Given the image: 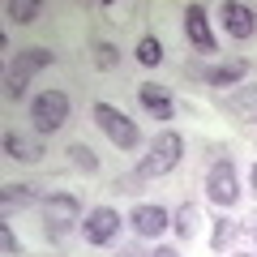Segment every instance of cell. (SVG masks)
Instances as JSON below:
<instances>
[{"mask_svg":"<svg viewBox=\"0 0 257 257\" xmlns=\"http://www.w3.org/2000/svg\"><path fill=\"white\" fill-rule=\"evenodd\" d=\"M223 26H227L231 39H253L257 35V13L248 9V5L227 0V5H223Z\"/></svg>","mask_w":257,"mask_h":257,"instance_id":"cell-11","label":"cell"},{"mask_svg":"<svg viewBox=\"0 0 257 257\" xmlns=\"http://www.w3.org/2000/svg\"><path fill=\"white\" fill-rule=\"evenodd\" d=\"M30 120H35L39 133H56V128H64V124H69V94H64V90L35 94V103H30Z\"/></svg>","mask_w":257,"mask_h":257,"instance_id":"cell-5","label":"cell"},{"mask_svg":"<svg viewBox=\"0 0 257 257\" xmlns=\"http://www.w3.org/2000/svg\"><path fill=\"white\" fill-rule=\"evenodd\" d=\"M116 60L120 56H116L111 43H94V64H99V69H116Z\"/></svg>","mask_w":257,"mask_h":257,"instance_id":"cell-20","label":"cell"},{"mask_svg":"<svg viewBox=\"0 0 257 257\" xmlns=\"http://www.w3.org/2000/svg\"><path fill=\"white\" fill-rule=\"evenodd\" d=\"M56 56L47 52V47H26V52H18V60L9 64V77H5V94H9L13 103L18 99H26V86H30V77L39 73V69H47Z\"/></svg>","mask_w":257,"mask_h":257,"instance_id":"cell-3","label":"cell"},{"mask_svg":"<svg viewBox=\"0 0 257 257\" xmlns=\"http://www.w3.org/2000/svg\"><path fill=\"white\" fill-rule=\"evenodd\" d=\"M150 257H180V253H176L172 244H159V248H155V253H150Z\"/></svg>","mask_w":257,"mask_h":257,"instance_id":"cell-22","label":"cell"},{"mask_svg":"<svg viewBox=\"0 0 257 257\" xmlns=\"http://www.w3.org/2000/svg\"><path fill=\"white\" fill-rule=\"evenodd\" d=\"M0 244H5V253H9V257H18V253H22V244H18V236H13L9 227L0 231Z\"/></svg>","mask_w":257,"mask_h":257,"instance_id":"cell-21","label":"cell"},{"mask_svg":"<svg viewBox=\"0 0 257 257\" xmlns=\"http://www.w3.org/2000/svg\"><path fill=\"white\" fill-rule=\"evenodd\" d=\"M206 197H210L219 210H231V206L240 202V184H236V167H231V159L210 163V172H206Z\"/></svg>","mask_w":257,"mask_h":257,"instance_id":"cell-6","label":"cell"},{"mask_svg":"<svg viewBox=\"0 0 257 257\" xmlns=\"http://www.w3.org/2000/svg\"><path fill=\"white\" fill-rule=\"evenodd\" d=\"M180 155H184V138L172 133V128H163V133L150 142V155L138 163V176H142V180H150V176H167L176 163H180Z\"/></svg>","mask_w":257,"mask_h":257,"instance_id":"cell-1","label":"cell"},{"mask_svg":"<svg viewBox=\"0 0 257 257\" xmlns=\"http://www.w3.org/2000/svg\"><path fill=\"white\" fill-rule=\"evenodd\" d=\"M248 184H253V193H257V163H253V172H248Z\"/></svg>","mask_w":257,"mask_h":257,"instance_id":"cell-23","label":"cell"},{"mask_svg":"<svg viewBox=\"0 0 257 257\" xmlns=\"http://www.w3.org/2000/svg\"><path fill=\"white\" fill-rule=\"evenodd\" d=\"M248 77V60H223V64H214L210 73H206V82L214 86V90H227V86H236V82H244Z\"/></svg>","mask_w":257,"mask_h":257,"instance_id":"cell-13","label":"cell"},{"mask_svg":"<svg viewBox=\"0 0 257 257\" xmlns=\"http://www.w3.org/2000/svg\"><path fill=\"white\" fill-rule=\"evenodd\" d=\"M172 227H176V236H180V240H193V231H197V206L184 202L180 210H176V223H172Z\"/></svg>","mask_w":257,"mask_h":257,"instance_id":"cell-17","label":"cell"},{"mask_svg":"<svg viewBox=\"0 0 257 257\" xmlns=\"http://www.w3.org/2000/svg\"><path fill=\"white\" fill-rule=\"evenodd\" d=\"M248 231H253V240H257V214H253V219H248Z\"/></svg>","mask_w":257,"mask_h":257,"instance_id":"cell-24","label":"cell"},{"mask_svg":"<svg viewBox=\"0 0 257 257\" xmlns=\"http://www.w3.org/2000/svg\"><path fill=\"white\" fill-rule=\"evenodd\" d=\"M120 227H124V223H120V214L111 210V206H94L82 219V236H86V244H94V248L120 240Z\"/></svg>","mask_w":257,"mask_h":257,"instance_id":"cell-7","label":"cell"},{"mask_svg":"<svg viewBox=\"0 0 257 257\" xmlns=\"http://www.w3.org/2000/svg\"><path fill=\"white\" fill-rule=\"evenodd\" d=\"M184 35H189V43L197 47V52H219V43H214V35H210V18H206V9L202 5H189L184 9Z\"/></svg>","mask_w":257,"mask_h":257,"instance_id":"cell-8","label":"cell"},{"mask_svg":"<svg viewBox=\"0 0 257 257\" xmlns=\"http://www.w3.org/2000/svg\"><path fill=\"white\" fill-rule=\"evenodd\" d=\"M5 155L18 159V163H39L43 159V142L30 138V133H5Z\"/></svg>","mask_w":257,"mask_h":257,"instance_id":"cell-12","label":"cell"},{"mask_svg":"<svg viewBox=\"0 0 257 257\" xmlns=\"http://www.w3.org/2000/svg\"><path fill=\"white\" fill-rule=\"evenodd\" d=\"M69 163L77 167V172H99V155H94L90 146H86V142H73V146H69Z\"/></svg>","mask_w":257,"mask_h":257,"instance_id":"cell-16","label":"cell"},{"mask_svg":"<svg viewBox=\"0 0 257 257\" xmlns=\"http://www.w3.org/2000/svg\"><path fill=\"white\" fill-rule=\"evenodd\" d=\"M94 124H99L103 133H107V142H111V146H120V150H138L142 146L138 124H133L120 107H111V103H94Z\"/></svg>","mask_w":257,"mask_h":257,"instance_id":"cell-4","label":"cell"},{"mask_svg":"<svg viewBox=\"0 0 257 257\" xmlns=\"http://www.w3.org/2000/svg\"><path fill=\"white\" fill-rule=\"evenodd\" d=\"M236 236H240V223L227 219V214H219V219H214V231H210V248H214V253H223Z\"/></svg>","mask_w":257,"mask_h":257,"instance_id":"cell-15","label":"cell"},{"mask_svg":"<svg viewBox=\"0 0 257 257\" xmlns=\"http://www.w3.org/2000/svg\"><path fill=\"white\" fill-rule=\"evenodd\" d=\"M30 202H35V189L30 184H5L0 189V210H5V219H13V210H26Z\"/></svg>","mask_w":257,"mask_h":257,"instance_id":"cell-14","label":"cell"},{"mask_svg":"<svg viewBox=\"0 0 257 257\" xmlns=\"http://www.w3.org/2000/svg\"><path fill=\"white\" fill-rule=\"evenodd\" d=\"M138 103H142L155 120H172V116H176V99H172V90H167V86H155V82L138 86Z\"/></svg>","mask_w":257,"mask_h":257,"instance_id":"cell-10","label":"cell"},{"mask_svg":"<svg viewBox=\"0 0 257 257\" xmlns=\"http://www.w3.org/2000/svg\"><path fill=\"white\" fill-rule=\"evenodd\" d=\"M128 227L138 231L142 240H155V236L167 231V210H163V206L142 202V206H133V214H128Z\"/></svg>","mask_w":257,"mask_h":257,"instance_id":"cell-9","label":"cell"},{"mask_svg":"<svg viewBox=\"0 0 257 257\" xmlns=\"http://www.w3.org/2000/svg\"><path fill=\"white\" fill-rule=\"evenodd\" d=\"M43 227L52 240H64L73 227H82V202L73 193H52L43 202Z\"/></svg>","mask_w":257,"mask_h":257,"instance_id":"cell-2","label":"cell"},{"mask_svg":"<svg viewBox=\"0 0 257 257\" xmlns=\"http://www.w3.org/2000/svg\"><path fill=\"white\" fill-rule=\"evenodd\" d=\"M138 60L146 64V69H155V64H163V43H159L155 35H146V39L138 43Z\"/></svg>","mask_w":257,"mask_h":257,"instance_id":"cell-19","label":"cell"},{"mask_svg":"<svg viewBox=\"0 0 257 257\" xmlns=\"http://www.w3.org/2000/svg\"><path fill=\"white\" fill-rule=\"evenodd\" d=\"M5 13H9L18 26H30V22L39 18V0H9V5H5Z\"/></svg>","mask_w":257,"mask_h":257,"instance_id":"cell-18","label":"cell"},{"mask_svg":"<svg viewBox=\"0 0 257 257\" xmlns=\"http://www.w3.org/2000/svg\"><path fill=\"white\" fill-rule=\"evenodd\" d=\"M236 257H257V253H236Z\"/></svg>","mask_w":257,"mask_h":257,"instance_id":"cell-25","label":"cell"}]
</instances>
